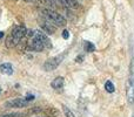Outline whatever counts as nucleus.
<instances>
[{
  "label": "nucleus",
  "mask_w": 134,
  "mask_h": 117,
  "mask_svg": "<svg viewBox=\"0 0 134 117\" xmlns=\"http://www.w3.org/2000/svg\"><path fill=\"white\" fill-rule=\"evenodd\" d=\"M2 36H4V33H2V32H0V39H1Z\"/></svg>",
  "instance_id": "obj_21"
},
{
  "label": "nucleus",
  "mask_w": 134,
  "mask_h": 117,
  "mask_svg": "<svg viewBox=\"0 0 134 117\" xmlns=\"http://www.w3.org/2000/svg\"><path fill=\"white\" fill-rule=\"evenodd\" d=\"M105 89H106V91H108V93H114L115 87H114V84L111 82V81H107V82L105 83Z\"/></svg>",
  "instance_id": "obj_13"
},
{
  "label": "nucleus",
  "mask_w": 134,
  "mask_h": 117,
  "mask_svg": "<svg viewBox=\"0 0 134 117\" xmlns=\"http://www.w3.org/2000/svg\"><path fill=\"white\" fill-rule=\"evenodd\" d=\"M83 59H85L83 58V55H78L76 56V59H75V61L78 62V63H81V62L83 61Z\"/></svg>",
  "instance_id": "obj_16"
},
{
  "label": "nucleus",
  "mask_w": 134,
  "mask_h": 117,
  "mask_svg": "<svg viewBox=\"0 0 134 117\" xmlns=\"http://www.w3.org/2000/svg\"><path fill=\"white\" fill-rule=\"evenodd\" d=\"M34 35L38 38V39L40 40V41L42 42V45H44V47L45 48H47V49H51L52 47V42H51V40H49V38L47 36V34L44 32V30H39V29H37V30H34Z\"/></svg>",
  "instance_id": "obj_5"
},
{
  "label": "nucleus",
  "mask_w": 134,
  "mask_h": 117,
  "mask_svg": "<svg viewBox=\"0 0 134 117\" xmlns=\"http://www.w3.org/2000/svg\"><path fill=\"white\" fill-rule=\"evenodd\" d=\"M63 109H64V113H65V116H66V117H75V116H74V114L72 113V111L69 110V109L67 108L66 106H64Z\"/></svg>",
  "instance_id": "obj_15"
},
{
  "label": "nucleus",
  "mask_w": 134,
  "mask_h": 117,
  "mask_svg": "<svg viewBox=\"0 0 134 117\" xmlns=\"http://www.w3.org/2000/svg\"><path fill=\"white\" fill-rule=\"evenodd\" d=\"M63 59H64V56H61V55L54 56V58H52V59H48L44 63V69L46 71H51V70L57 69L59 67V64L63 62Z\"/></svg>",
  "instance_id": "obj_3"
},
{
  "label": "nucleus",
  "mask_w": 134,
  "mask_h": 117,
  "mask_svg": "<svg viewBox=\"0 0 134 117\" xmlns=\"http://www.w3.org/2000/svg\"><path fill=\"white\" fill-rule=\"evenodd\" d=\"M63 38H64V39H65V40H67V39H68V38H69V34H68V30H64V32H63Z\"/></svg>",
  "instance_id": "obj_17"
},
{
  "label": "nucleus",
  "mask_w": 134,
  "mask_h": 117,
  "mask_svg": "<svg viewBox=\"0 0 134 117\" xmlns=\"http://www.w3.org/2000/svg\"><path fill=\"white\" fill-rule=\"evenodd\" d=\"M26 34H27V29H26L25 26H23V25L14 26L12 32L9 33V35L7 36L6 42H5L6 47L7 48H13V47H15L16 45L21 41V39L26 36Z\"/></svg>",
  "instance_id": "obj_1"
},
{
  "label": "nucleus",
  "mask_w": 134,
  "mask_h": 117,
  "mask_svg": "<svg viewBox=\"0 0 134 117\" xmlns=\"http://www.w3.org/2000/svg\"><path fill=\"white\" fill-rule=\"evenodd\" d=\"M25 100H26L27 102H30V101H32V100H34V96H32V95H28V96L26 97Z\"/></svg>",
  "instance_id": "obj_19"
},
{
  "label": "nucleus",
  "mask_w": 134,
  "mask_h": 117,
  "mask_svg": "<svg viewBox=\"0 0 134 117\" xmlns=\"http://www.w3.org/2000/svg\"><path fill=\"white\" fill-rule=\"evenodd\" d=\"M44 48L45 47H44V45H42V42L40 41L35 35H33V36L31 38L30 42H28V49H30V51H34V52H42Z\"/></svg>",
  "instance_id": "obj_7"
},
{
  "label": "nucleus",
  "mask_w": 134,
  "mask_h": 117,
  "mask_svg": "<svg viewBox=\"0 0 134 117\" xmlns=\"http://www.w3.org/2000/svg\"><path fill=\"white\" fill-rule=\"evenodd\" d=\"M0 93H1V88H0Z\"/></svg>",
  "instance_id": "obj_22"
},
{
  "label": "nucleus",
  "mask_w": 134,
  "mask_h": 117,
  "mask_svg": "<svg viewBox=\"0 0 134 117\" xmlns=\"http://www.w3.org/2000/svg\"><path fill=\"white\" fill-rule=\"evenodd\" d=\"M0 117H18V115H14V114H7V115H2Z\"/></svg>",
  "instance_id": "obj_18"
},
{
  "label": "nucleus",
  "mask_w": 134,
  "mask_h": 117,
  "mask_svg": "<svg viewBox=\"0 0 134 117\" xmlns=\"http://www.w3.org/2000/svg\"><path fill=\"white\" fill-rule=\"evenodd\" d=\"M24 1H26V2H35L37 0H24Z\"/></svg>",
  "instance_id": "obj_20"
},
{
  "label": "nucleus",
  "mask_w": 134,
  "mask_h": 117,
  "mask_svg": "<svg viewBox=\"0 0 134 117\" xmlns=\"http://www.w3.org/2000/svg\"><path fill=\"white\" fill-rule=\"evenodd\" d=\"M126 95H127V101L130 103L134 102V71H133V66H132V71H131L130 78L127 82V89H126Z\"/></svg>",
  "instance_id": "obj_4"
},
{
  "label": "nucleus",
  "mask_w": 134,
  "mask_h": 117,
  "mask_svg": "<svg viewBox=\"0 0 134 117\" xmlns=\"http://www.w3.org/2000/svg\"><path fill=\"white\" fill-rule=\"evenodd\" d=\"M133 117H134V116H133Z\"/></svg>",
  "instance_id": "obj_23"
},
{
  "label": "nucleus",
  "mask_w": 134,
  "mask_h": 117,
  "mask_svg": "<svg viewBox=\"0 0 134 117\" xmlns=\"http://www.w3.org/2000/svg\"><path fill=\"white\" fill-rule=\"evenodd\" d=\"M60 5H63L64 7H67L69 9H78L80 7L78 0H57Z\"/></svg>",
  "instance_id": "obj_9"
},
{
  "label": "nucleus",
  "mask_w": 134,
  "mask_h": 117,
  "mask_svg": "<svg viewBox=\"0 0 134 117\" xmlns=\"http://www.w3.org/2000/svg\"><path fill=\"white\" fill-rule=\"evenodd\" d=\"M64 83H65V80H64V77H61V76H58V77H55L53 81H52L51 87L53 88L54 90H61L64 88Z\"/></svg>",
  "instance_id": "obj_10"
},
{
  "label": "nucleus",
  "mask_w": 134,
  "mask_h": 117,
  "mask_svg": "<svg viewBox=\"0 0 134 117\" xmlns=\"http://www.w3.org/2000/svg\"><path fill=\"white\" fill-rule=\"evenodd\" d=\"M42 16L46 18L47 20H49L51 22H53L55 26H65L67 23L66 19L64 18L63 14L58 13L57 11L52 8H44L42 9Z\"/></svg>",
  "instance_id": "obj_2"
},
{
  "label": "nucleus",
  "mask_w": 134,
  "mask_h": 117,
  "mask_svg": "<svg viewBox=\"0 0 134 117\" xmlns=\"http://www.w3.org/2000/svg\"><path fill=\"white\" fill-rule=\"evenodd\" d=\"M44 6H46L47 8H52V9H55L57 4H55V0H39Z\"/></svg>",
  "instance_id": "obj_12"
},
{
  "label": "nucleus",
  "mask_w": 134,
  "mask_h": 117,
  "mask_svg": "<svg viewBox=\"0 0 134 117\" xmlns=\"http://www.w3.org/2000/svg\"><path fill=\"white\" fill-rule=\"evenodd\" d=\"M0 71L6 75H12L13 74V67L11 63H2L0 64Z\"/></svg>",
  "instance_id": "obj_11"
},
{
  "label": "nucleus",
  "mask_w": 134,
  "mask_h": 117,
  "mask_svg": "<svg viewBox=\"0 0 134 117\" xmlns=\"http://www.w3.org/2000/svg\"><path fill=\"white\" fill-rule=\"evenodd\" d=\"M40 27H41V29L44 30L46 34H54L58 26H55L53 22H51L49 20H47V19L45 18L44 20L40 21Z\"/></svg>",
  "instance_id": "obj_6"
},
{
  "label": "nucleus",
  "mask_w": 134,
  "mask_h": 117,
  "mask_svg": "<svg viewBox=\"0 0 134 117\" xmlns=\"http://www.w3.org/2000/svg\"><path fill=\"white\" fill-rule=\"evenodd\" d=\"M95 51V46L92 44V42H86L85 44V52L87 53H93Z\"/></svg>",
  "instance_id": "obj_14"
},
{
  "label": "nucleus",
  "mask_w": 134,
  "mask_h": 117,
  "mask_svg": "<svg viewBox=\"0 0 134 117\" xmlns=\"http://www.w3.org/2000/svg\"><path fill=\"white\" fill-rule=\"evenodd\" d=\"M27 104L28 102L25 98H14L6 102L5 107L6 108H25V107H27Z\"/></svg>",
  "instance_id": "obj_8"
}]
</instances>
